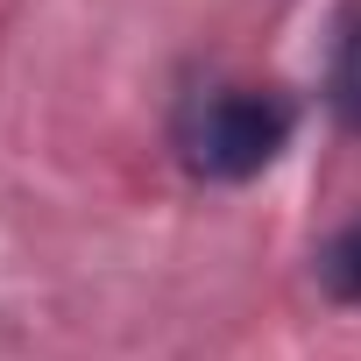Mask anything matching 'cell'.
<instances>
[{"label": "cell", "mask_w": 361, "mask_h": 361, "mask_svg": "<svg viewBox=\"0 0 361 361\" xmlns=\"http://www.w3.org/2000/svg\"><path fill=\"white\" fill-rule=\"evenodd\" d=\"M326 106L347 135H361V0H347L333 22V64H326Z\"/></svg>", "instance_id": "obj_2"}, {"label": "cell", "mask_w": 361, "mask_h": 361, "mask_svg": "<svg viewBox=\"0 0 361 361\" xmlns=\"http://www.w3.org/2000/svg\"><path fill=\"white\" fill-rule=\"evenodd\" d=\"M319 283H326L333 305H361V220H347L319 248Z\"/></svg>", "instance_id": "obj_3"}, {"label": "cell", "mask_w": 361, "mask_h": 361, "mask_svg": "<svg viewBox=\"0 0 361 361\" xmlns=\"http://www.w3.org/2000/svg\"><path fill=\"white\" fill-rule=\"evenodd\" d=\"M298 128V106L276 85H206L177 114V156L206 185H248L262 177Z\"/></svg>", "instance_id": "obj_1"}]
</instances>
